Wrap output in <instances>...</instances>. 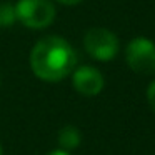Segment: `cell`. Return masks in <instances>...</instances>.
<instances>
[{
    "label": "cell",
    "instance_id": "obj_1",
    "mask_svg": "<svg viewBox=\"0 0 155 155\" xmlns=\"http://www.w3.org/2000/svg\"><path fill=\"white\" fill-rule=\"evenodd\" d=\"M30 68L44 82H60L77 67L75 48L58 35L44 37L30 50Z\"/></svg>",
    "mask_w": 155,
    "mask_h": 155
},
{
    "label": "cell",
    "instance_id": "obj_2",
    "mask_svg": "<svg viewBox=\"0 0 155 155\" xmlns=\"http://www.w3.org/2000/svg\"><path fill=\"white\" fill-rule=\"evenodd\" d=\"M17 20L32 30H42L54 24L57 10L52 0H18L15 4Z\"/></svg>",
    "mask_w": 155,
    "mask_h": 155
},
{
    "label": "cell",
    "instance_id": "obj_3",
    "mask_svg": "<svg viewBox=\"0 0 155 155\" xmlns=\"http://www.w3.org/2000/svg\"><path fill=\"white\" fill-rule=\"evenodd\" d=\"M85 52L98 62H108L118 54V38L114 32L105 27H92L84 37Z\"/></svg>",
    "mask_w": 155,
    "mask_h": 155
},
{
    "label": "cell",
    "instance_id": "obj_4",
    "mask_svg": "<svg viewBox=\"0 0 155 155\" xmlns=\"http://www.w3.org/2000/svg\"><path fill=\"white\" fill-rule=\"evenodd\" d=\"M125 60L134 72L148 75L155 72V44L147 37H135L125 48Z\"/></svg>",
    "mask_w": 155,
    "mask_h": 155
},
{
    "label": "cell",
    "instance_id": "obj_5",
    "mask_svg": "<svg viewBox=\"0 0 155 155\" xmlns=\"http://www.w3.org/2000/svg\"><path fill=\"white\" fill-rule=\"evenodd\" d=\"M72 84L80 95L95 97L102 92L105 80L98 68L92 67V65H82V67H75L72 72Z\"/></svg>",
    "mask_w": 155,
    "mask_h": 155
},
{
    "label": "cell",
    "instance_id": "obj_6",
    "mask_svg": "<svg viewBox=\"0 0 155 155\" xmlns=\"http://www.w3.org/2000/svg\"><path fill=\"white\" fill-rule=\"evenodd\" d=\"M57 140H58L60 148H64V150H67V152H72V150L80 147L82 132L78 130L77 127H74V125H65V127L58 132Z\"/></svg>",
    "mask_w": 155,
    "mask_h": 155
},
{
    "label": "cell",
    "instance_id": "obj_7",
    "mask_svg": "<svg viewBox=\"0 0 155 155\" xmlns=\"http://www.w3.org/2000/svg\"><path fill=\"white\" fill-rule=\"evenodd\" d=\"M15 22H17L15 5L10 2H2L0 4V28H10Z\"/></svg>",
    "mask_w": 155,
    "mask_h": 155
},
{
    "label": "cell",
    "instance_id": "obj_8",
    "mask_svg": "<svg viewBox=\"0 0 155 155\" xmlns=\"http://www.w3.org/2000/svg\"><path fill=\"white\" fill-rule=\"evenodd\" d=\"M147 102L152 107V110L155 112V80L152 82V84L148 85V88H147Z\"/></svg>",
    "mask_w": 155,
    "mask_h": 155
},
{
    "label": "cell",
    "instance_id": "obj_9",
    "mask_svg": "<svg viewBox=\"0 0 155 155\" xmlns=\"http://www.w3.org/2000/svg\"><path fill=\"white\" fill-rule=\"evenodd\" d=\"M47 155H72V153H70V152H67V150H64V148H55V150L48 152Z\"/></svg>",
    "mask_w": 155,
    "mask_h": 155
},
{
    "label": "cell",
    "instance_id": "obj_10",
    "mask_svg": "<svg viewBox=\"0 0 155 155\" xmlns=\"http://www.w3.org/2000/svg\"><path fill=\"white\" fill-rule=\"evenodd\" d=\"M57 2L62 5H78L80 2H84V0H57Z\"/></svg>",
    "mask_w": 155,
    "mask_h": 155
},
{
    "label": "cell",
    "instance_id": "obj_11",
    "mask_svg": "<svg viewBox=\"0 0 155 155\" xmlns=\"http://www.w3.org/2000/svg\"><path fill=\"white\" fill-rule=\"evenodd\" d=\"M0 155H4V148H2V145H0Z\"/></svg>",
    "mask_w": 155,
    "mask_h": 155
}]
</instances>
